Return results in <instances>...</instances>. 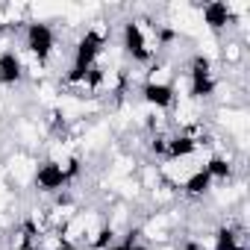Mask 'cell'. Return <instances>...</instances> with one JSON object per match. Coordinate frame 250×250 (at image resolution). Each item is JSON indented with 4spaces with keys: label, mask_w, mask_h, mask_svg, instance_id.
<instances>
[{
    "label": "cell",
    "mask_w": 250,
    "mask_h": 250,
    "mask_svg": "<svg viewBox=\"0 0 250 250\" xmlns=\"http://www.w3.org/2000/svg\"><path fill=\"white\" fill-rule=\"evenodd\" d=\"M53 44H56V39H53V30H50L47 24L33 21V24L27 27V47H30L33 56H39V62H44V59L53 53Z\"/></svg>",
    "instance_id": "1"
},
{
    "label": "cell",
    "mask_w": 250,
    "mask_h": 250,
    "mask_svg": "<svg viewBox=\"0 0 250 250\" xmlns=\"http://www.w3.org/2000/svg\"><path fill=\"white\" fill-rule=\"evenodd\" d=\"M100 50H103V36H100L97 30H88V33L77 42V50H74V68H80V71L94 68V59L100 56Z\"/></svg>",
    "instance_id": "2"
},
{
    "label": "cell",
    "mask_w": 250,
    "mask_h": 250,
    "mask_svg": "<svg viewBox=\"0 0 250 250\" xmlns=\"http://www.w3.org/2000/svg\"><path fill=\"white\" fill-rule=\"evenodd\" d=\"M124 50H127L136 62H150L153 59V47L147 44L142 27L136 21H127L124 24Z\"/></svg>",
    "instance_id": "3"
},
{
    "label": "cell",
    "mask_w": 250,
    "mask_h": 250,
    "mask_svg": "<svg viewBox=\"0 0 250 250\" xmlns=\"http://www.w3.org/2000/svg\"><path fill=\"white\" fill-rule=\"evenodd\" d=\"M215 91V77H212V65L206 56H194L191 62V94L194 97H209Z\"/></svg>",
    "instance_id": "4"
},
{
    "label": "cell",
    "mask_w": 250,
    "mask_h": 250,
    "mask_svg": "<svg viewBox=\"0 0 250 250\" xmlns=\"http://www.w3.org/2000/svg\"><path fill=\"white\" fill-rule=\"evenodd\" d=\"M36 186L42 191H59L62 186H68V177H65V168L59 162H44L39 171H36Z\"/></svg>",
    "instance_id": "5"
},
{
    "label": "cell",
    "mask_w": 250,
    "mask_h": 250,
    "mask_svg": "<svg viewBox=\"0 0 250 250\" xmlns=\"http://www.w3.org/2000/svg\"><path fill=\"white\" fill-rule=\"evenodd\" d=\"M203 21H206V27L209 30H224L229 21H232V9L227 6V3H206L203 6Z\"/></svg>",
    "instance_id": "6"
},
{
    "label": "cell",
    "mask_w": 250,
    "mask_h": 250,
    "mask_svg": "<svg viewBox=\"0 0 250 250\" xmlns=\"http://www.w3.org/2000/svg\"><path fill=\"white\" fill-rule=\"evenodd\" d=\"M174 88L168 85V83H147L145 85V100L150 103V106H156V109H168L171 103H174Z\"/></svg>",
    "instance_id": "7"
},
{
    "label": "cell",
    "mask_w": 250,
    "mask_h": 250,
    "mask_svg": "<svg viewBox=\"0 0 250 250\" xmlns=\"http://www.w3.org/2000/svg\"><path fill=\"white\" fill-rule=\"evenodd\" d=\"M24 77V65L15 53H3L0 56V83L3 85H15Z\"/></svg>",
    "instance_id": "8"
},
{
    "label": "cell",
    "mask_w": 250,
    "mask_h": 250,
    "mask_svg": "<svg viewBox=\"0 0 250 250\" xmlns=\"http://www.w3.org/2000/svg\"><path fill=\"white\" fill-rule=\"evenodd\" d=\"M197 150V142L191 139V136H174V139H168V150H165V156L168 159H183V156H191Z\"/></svg>",
    "instance_id": "9"
},
{
    "label": "cell",
    "mask_w": 250,
    "mask_h": 250,
    "mask_svg": "<svg viewBox=\"0 0 250 250\" xmlns=\"http://www.w3.org/2000/svg\"><path fill=\"white\" fill-rule=\"evenodd\" d=\"M209 186H212V177L200 168V171H194V174L188 177V183H186V194L200 197V194H206V191H209Z\"/></svg>",
    "instance_id": "10"
},
{
    "label": "cell",
    "mask_w": 250,
    "mask_h": 250,
    "mask_svg": "<svg viewBox=\"0 0 250 250\" xmlns=\"http://www.w3.org/2000/svg\"><path fill=\"white\" fill-rule=\"evenodd\" d=\"M203 171H206L212 180H215V177H218V180H227V177L232 174V168H229V162H227L224 156H212V159H209V165H206Z\"/></svg>",
    "instance_id": "11"
},
{
    "label": "cell",
    "mask_w": 250,
    "mask_h": 250,
    "mask_svg": "<svg viewBox=\"0 0 250 250\" xmlns=\"http://www.w3.org/2000/svg\"><path fill=\"white\" fill-rule=\"evenodd\" d=\"M112 238H115V229H112V227H103V229L97 232V238L91 241V247H97V250H106V247H112Z\"/></svg>",
    "instance_id": "12"
},
{
    "label": "cell",
    "mask_w": 250,
    "mask_h": 250,
    "mask_svg": "<svg viewBox=\"0 0 250 250\" xmlns=\"http://www.w3.org/2000/svg\"><path fill=\"white\" fill-rule=\"evenodd\" d=\"M124 247V244H121ZM124 250H150V247H145V244H133V247H124Z\"/></svg>",
    "instance_id": "13"
},
{
    "label": "cell",
    "mask_w": 250,
    "mask_h": 250,
    "mask_svg": "<svg viewBox=\"0 0 250 250\" xmlns=\"http://www.w3.org/2000/svg\"><path fill=\"white\" fill-rule=\"evenodd\" d=\"M106 250H124V247H121V244H112V247H106Z\"/></svg>",
    "instance_id": "14"
}]
</instances>
